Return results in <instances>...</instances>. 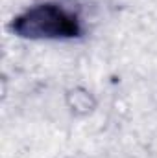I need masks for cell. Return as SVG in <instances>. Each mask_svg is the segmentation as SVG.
<instances>
[{
    "label": "cell",
    "mask_w": 157,
    "mask_h": 158,
    "mask_svg": "<svg viewBox=\"0 0 157 158\" xmlns=\"http://www.w3.org/2000/svg\"><path fill=\"white\" fill-rule=\"evenodd\" d=\"M9 30L30 40H67L81 37L83 24L74 9L59 2H43L19 13Z\"/></svg>",
    "instance_id": "cell-1"
},
{
    "label": "cell",
    "mask_w": 157,
    "mask_h": 158,
    "mask_svg": "<svg viewBox=\"0 0 157 158\" xmlns=\"http://www.w3.org/2000/svg\"><path fill=\"white\" fill-rule=\"evenodd\" d=\"M67 105L69 109L74 112V114H79V116H85L89 112L94 110L96 107V99L92 98V94L83 88V86H76V88H70L67 92Z\"/></svg>",
    "instance_id": "cell-2"
}]
</instances>
